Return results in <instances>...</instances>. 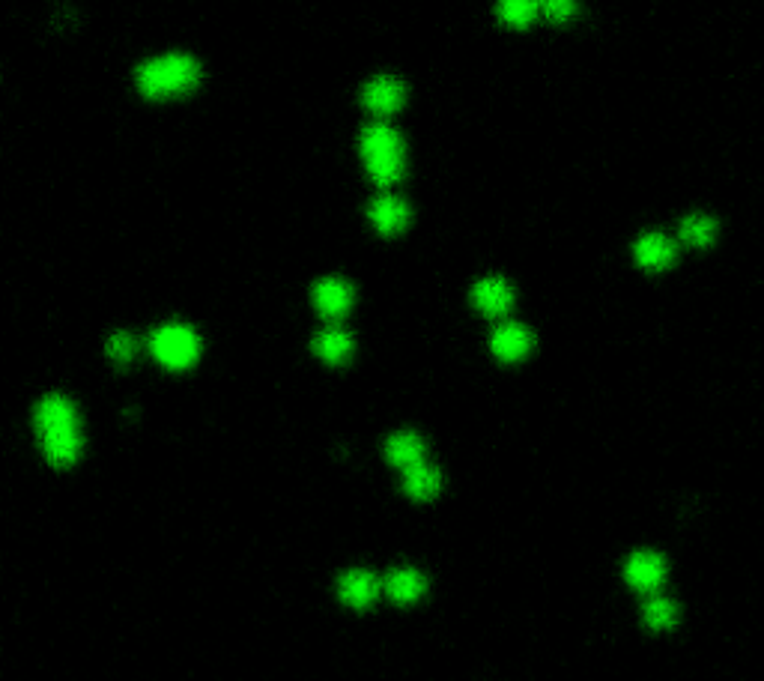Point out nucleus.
<instances>
[{"instance_id":"obj_1","label":"nucleus","mask_w":764,"mask_h":681,"mask_svg":"<svg viewBox=\"0 0 764 681\" xmlns=\"http://www.w3.org/2000/svg\"><path fill=\"white\" fill-rule=\"evenodd\" d=\"M33 425L48 463L72 466L81 457V449H84L81 419H78V407L66 395H45L36 404Z\"/></svg>"},{"instance_id":"obj_2","label":"nucleus","mask_w":764,"mask_h":681,"mask_svg":"<svg viewBox=\"0 0 764 681\" xmlns=\"http://www.w3.org/2000/svg\"><path fill=\"white\" fill-rule=\"evenodd\" d=\"M200 63L183 54V51H171L162 57L147 60L138 69V90L147 99H174V96H186L197 84H200Z\"/></svg>"},{"instance_id":"obj_3","label":"nucleus","mask_w":764,"mask_h":681,"mask_svg":"<svg viewBox=\"0 0 764 681\" xmlns=\"http://www.w3.org/2000/svg\"><path fill=\"white\" fill-rule=\"evenodd\" d=\"M150 353L159 365L171 371H183L200 356V335L186 323H165L150 338Z\"/></svg>"},{"instance_id":"obj_4","label":"nucleus","mask_w":764,"mask_h":681,"mask_svg":"<svg viewBox=\"0 0 764 681\" xmlns=\"http://www.w3.org/2000/svg\"><path fill=\"white\" fill-rule=\"evenodd\" d=\"M624 580L636 592L654 595L666 583V559L654 550H639L624 562Z\"/></svg>"},{"instance_id":"obj_5","label":"nucleus","mask_w":764,"mask_h":681,"mask_svg":"<svg viewBox=\"0 0 764 681\" xmlns=\"http://www.w3.org/2000/svg\"><path fill=\"white\" fill-rule=\"evenodd\" d=\"M380 592L382 580L374 571H368V568H350V571H344L341 580H338V595H341V601L350 604V607H356V610L371 607V604L380 598Z\"/></svg>"},{"instance_id":"obj_6","label":"nucleus","mask_w":764,"mask_h":681,"mask_svg":"<svg viewBox=\"0 0 764 681\" xmlns=\"http://www.w3.org/2000/svg\"><path fill=\"white\" fill-rule=\"evenodd\" d=\"M472 302L481 314L487 317H502L511 311L514 305V287L499 278V275H490V278H481L475 287H472Z\"/></svg>"},{"instance_id":"obj_7","label":"nucleus","mask_w":764,"mask_h":681,"mask_svg":"<svg viewBox=\"0 0 764 681\" xmlns=\"http://www.w3.org/2000/svg\"><path fill=\"white\" fill-rule=\"evenodd\" d=\"M314 305L323 317L338 320L353 308V287L344 278H323L314 287Z\"/></svg>"},{"instance_id":"obj_8","label":"nucleus","mask_w":764,"mask_h":681,"mask_svg":"<svg viewBox=\"0 0 764 681\" xmlns=\"http://www.w3.org/2000/svg\"><path fill=\"white\" fill-rule=\"evenodd\" d=\"M490 350L502 362H520L532 350V332L520 323H502L490 335Z\"/></svg>"},{"instance_id":"obj_9","label":"nucleus","mask_w":764,"mask_h":681,"mask_svg":"<svg viewBox=\"0 0 764 681\" xmlns=\"http://www.w3.org/2000/svg\"><path fill=\"white\" fill-rule=\"evenodd\" d=\"M382 592L397 604H412L427 592V577L418 568L403 565V568L388 571V577L382 580Z\"/></svg>"},{"instance_id":"obj_10","label":"nucleus","mask_w":764,"mask_h":681,"mask_svg":"<svg viewBox=\"0 0 764 681\" xmlns=\"http://www.w3.org/2000/svg\"><path fill=\"white\" fill-rule=\"evenodd\" d=\"M636 263L645 269H666L675 260V242L663 233H645L633 245Z\"/></svg>"},{"instance_id":"obj_11","label":"nucleus","mask_w":764,"mask_h":681,"mask_svg":"<svg viewBox=\"0 0 764 681\" xmlns=\"http://www.w3.org/2000/svg\"><path fill=\"white\" fill-rule=\"evenodd\" d=\"M406 99V90L397 78H388V75H380L374 78L368 87H365V105L374 111V114H394Z\"/></svg>"},{"instance_id":"obj_12","label":"nucleus","mask_w":764,"mask_h":681,"mask_svg":"<svg viewBox=\"0 0 764 681\" xmlns=\"http://www.w3.org/2000/svg\"><path fill=\"white\" fill-rule=\"evenodd\" d=\"M424 454H427L424 440L418 434H412V431H400V434L388 437V443H385V457L397 469H409V466L427 460Z\"/></svg>"},{"instance_id":"obj_13","label":"nucleus","mask_w":764,"mask_h":681,"mask_svg":"<svg viewBox=\"0 0 764 681\" xmlns=\"http://www.w3.org/2000/svg\"><path fill=\"white\" fill-rule=\"evenodd\" d=\"M403 490L412 499H433L442 490V472L433 463L421 460V463L403 469Z\"/></svg>"},{"instance_id":"obj_14","label":"nucleus","mask_w":764,"mask_h":681,"mask_svg":"<svg viewBox=\"0 0 764 681\" xmlns=\"http://www.w3.org/2000/svg\"><path fill=\"white\" fill-rule=\"evenodd\" d=\"M362 156L380 159V156H403V141L388 123H374L362 132Z\"/></svg>"},{"instance_id":"obj_15","label":"nucleus","mask_w":764,"mask_h":681,"mask_svg":"<svg viewBox=\"0 0 764 681\" xmlns=\"http://www.w3.org/2000/svg\"><path fill=\"white\" fill-rule=\"evenodd\" d=\"M314 353L329 365H341L353 356V335L341 326H329L314 338Z\"/></svg>"},{"instance_id":"obj_16","label":"nucleus","mask_w":764,"mask_h":681,"mask_svg":"<svg viewBox=\"0 0 764 681\" xmlns=\"http://www.w3.org/2000/svg\"><path fill=\"white\" fill-rule=\"evenodd\" d=\"M371 222L382 233H397L409 225V207L397 195H382L371 204Z\"/></svg>"},{"instance_id":"obj_17","label":"nucleus","mask_w":764,"mask_h":681,"mask_svg":"<svg viewBox=\"0 0 764 681\" xmlns=\"http://www.w3.org/2000/svg\"><path fill=\"white\" fill-rule=\"evenodd\" d=\"M642 619L651 631H669L678 622V604L654 592L642 607Z\"/></svg>"},{"instance_id":"obj_18","label":"nucleus","mask_w":764,"mask_h":681,"mask_svg":"<svg viewBox=\"0 0 764 681\" xmlns=\"http://www.w3.org/2000/svg\"><path fill=\"white\" fill-rule=\"evenodd\" d=\"M496 15L508 27H529L541 15V0H499Z\"/></svg>"},{"instance_id":"obj_19","label":"nucleus","mask_w":764,"mask_h":681,"mask_svg":"<svg viewBox=\"0 0 764 681\" xmlns=\"http://www.w3.org/2000/svg\"><path fill=\"white\" fill-rule=\"evenodd\" d=\"M678 236H681V242H687V245H696V248H702V245H711L714 242V236H717V222L711 219V216H687L681 227H678Z\"/></svg>"},{"instance_id":"obj_20","label":"nucleus","mask_w":764,"mask_h":681,"mask_svg":"<svg viewBox=\"0 0 764 681\" xmlns=\"http://www.w3.org/2000/svg\"><path fill=\"white\" fill-rule=\"evenodd\" d=\"M368 171L380 186H391L403 177V156H380L368 159Z\"/></svg>"},{"instance_id":"obj_21","label":"nucleus","mask_w":764,"mask_h":681,"mask_svg":"<svg viewBox=\"0 0 764 681\" xmlns=\"http://www.w3.org/2000/svg\"><path fill=\"white\" fill-rule=\"evenodd\" d=\"M108 356H111L117 365H129V362L138 356V341H135V335H129V332H114L111 341H108Z\"/></svg>"},{"instance_id":"obj_22","label":"nucleus","mask_w":764,"mask_h":681,"mask_svg":"<svg viewBox=\"0 0 764 681\" xmlns=\"http://www.w3.org/2000/svg\"><path fill=\"white\" fill-rule=\"evenodd\" d=\"M576 0H541V15L544 18H550V21H556V24H562V21H568L576 15Z\"/></svg>"}]
</instances>
